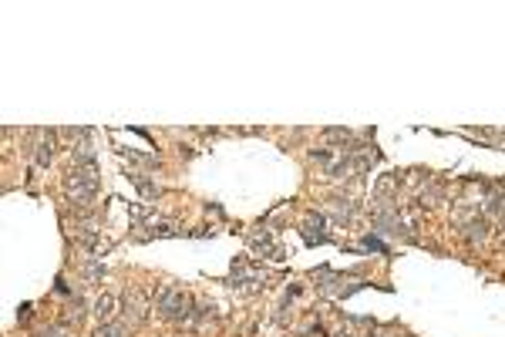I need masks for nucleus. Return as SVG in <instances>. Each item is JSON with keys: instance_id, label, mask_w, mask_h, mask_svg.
Segmentation results:
<instances>
[{"instance_id": "nucleus-6", "label": "nucleus", "mask_w": 505, "mask_h": 337, "mask_svg": "<svg viewBox=\"0 0 505 337\" xmlns=\"http://www.w3.org/2000/svg\"><path fill=\"white\" fill-rule=\"evenodd\" d=\"M465 230H469V239H485L488 223H485V219H475V223H469Z\"/></svg>"}, {"instance_id": "nucleus-8", "label": "nucleus", "mask_w": 505, "mask_h": 337, "mask_svg": "<svg viewBox=\"0 0 505 337\" xmlns=\"http://www.w3.org/2000/svg\"><path fill=\"white\" fill-rule=\"evenodd\" d=\"M364 246H368V250H377V253H387V246H384V243H377V239H370V236L364 239Z\"/></svg>"}, {"instance_id": "nucleus-10", "label": "nucleus", "mask_w": 505, "mask_h": 337, "mask_svg": "<svg viewBox=\"0 0 505 337\" xmlns=\"http://www.w3.org/2000/svg\"><path fill=\"white\" fill-rule=\"evenodd\" d=\"M337 337H347V334H337Z\"/></svg>"}, {"instance_id": "nucleus-7", "label": "nucleus", "mask_w": 505, "mask_h": 337, "mask_svg": "<svg viewBox=\"0 0 505 337\" xmlns=\"http://www.w3.org/2000/svg\"><path fill=\"white\" fill-rule=\"evenodd\" d=\"M37 337H67V331H61V327H48V331H41Z\"/></svg>"}, {"instance_id": "nucleus-3", "label": "nucleus", "mask_w": 505, "mask_h": 337, "mask_svg": "<svg viewBox=\"0 0 505 337\" xmlns=\"http://www.w3.org/2000/svg\"><path fill=\"white\" fill-rule=\"evenodd\" d=\"M50 145H54V135L48 132L41 142H37V166H48V162H50V155H54V149H50Z\"/></svg>"}, {"instance_id": "nucleus-4", "label": "nucleus", "mask_w": 505, "mask_h": 337, "mask_svg": "<svg viewBox=\"0 0 505 337\" xmlns=\"http://www.w3.org/2000/svg\"><path fill=\"white\" fill-rule=\"evenodd\" d=\"M128 331H125V324L121 320H108V324H101L98 327V334L95 337H125Z\"/></svg>"}, {"instance_id": "nucleus-1", "label": "nucleus", "mask_w": 505, "mask_h": 337, "mask_svg": "<svg viewBox=\"0 0 505 337\" xmlns=\"http://www.w3.org/2000/svg\"><path fill=\"white\" fill-rule=\"evenodd\" d=\"M95 192H98V172H95V166L74 162L71 172H67V196L84 206V202L95 199Z\"/></svg>"}, {"instance_id": "nucleus-5", "label": "nucleus", "mask_w": 505, "mask_h": 337, "mask_svg": "<svg viewBox=\"0 0 505 337\" xmlns=\"http://www.w3.org/2000/svg\"><path fill=\"white\" fill-rule=\"evenodd\" d=\"M112 314H115V297H101V300H98V317H101V324H108V320H112Z\"/></svg>"}, {"instance_id": "nucleus-9", "label": "nucleus", "mask_w": 505, "mask_h": 337, "mask_svg": "<svg viewBox=\"0 0 505 337\" xmlns=\"http://www.w3.org/2000/svg\"><path fill=\"white\" fill-rule=\"evenodd\" d=\"M327 138H337V142H347L351 135H347V132H340V128H330V132H327Z\"/></svg>"}, {"instance_id": "nucleus-2", "label": "nucleus", "mask_w": 505, "mask_h": 337, "mask_svg": "<svg viewBox=\"0 0 505 337\" xmlns=\"http://www.w3.org/2000/svg\"><path fill=\"white\" fill-rule=\"evenodd\" d=\"M159 310L166 314V317H189V297H185L182 290H172L166 286L162 293H159Z\"/></svg>"}]
</instances>
